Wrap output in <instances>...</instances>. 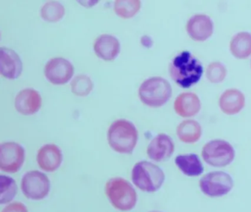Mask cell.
I'll use <instances>...</instances> for the list:
<instances>
[{
	"mask_svg": "<svg viewBox=\"0 0 251 212\" xmlns=\"http://www.w3.org/2000/svg\"><path fill=\"white\" fill-rule=\"evenodd\" d=\"M203 68L201 62L191 54L183 51L173 58L170 65V73L173 80L183 88H189L201 80Z\"/></svg>",
	"mask_w": 251,
	"mask_h": 212,
	"instance_id": "6da1fadb",
	"label": "cell"
},
{
	"mask_svg": "<svg viewBox=\"0 0 251 212\" xmlns=\"http://www.w3.org/2000/svg\"><path fill=\"white\" fill-rule=\"evenodd\" d=\"M138 135L137 129L131 122L118 119L113 122L108 129V144L117 153L130 154L137 144Z\"/></svg>",
	"mask_w": 251,
	"mask_h": 212,
	"instance_id": "7a4b0ae2",
	"label": "cell"
},
{
	"mask_svg": "<svg viewBox=\"0 0 251 212\" xmlns=\"http://www.w3.org/2000/svg\"><path fill=\"white\" fill-rule=\"evenodd\" d=\"M172 93L170 82L161 77L145 80L139 88L141 101L151 107H159L165 104L171 97Z\"/></svg>",
	"mask_w": 251,
	"mask_h": 212,
	"instance_id": "3957f363",
	"label": "cell"
},
{
	"mask_svg": "<svg viewBox=\"0 0 251 212\" xmlns=\"http://www.w3.org/2000/svg\"><path fill=\"white\" fill-rule=\"evenodd\" d=\"M165 175L162 169L151 162L139 161L134 165L132 171L133 184L144 191H158L164 184Z\"/></svg>",
	"mask_w": 251,
	"mask_h": 212,
	"instance_id": "277c9868",
	"label": "cell"
},
{
	"mask_svg": "<svg viewBox=\"0 0 251 212\" xmlns=\"http://www.w3.org/2000/svg\"><path fill=\"white\" fill-rule=\"evenodd\" d=\"M105 193L114 208L130 211L136 206L137 196L131 184L122 178H113L107 182Z\"/></svg>",
	"mask_w": 251,
	"mask_h": 212,
	"instance_id": "5b68a950",
	"label": "cell"
},
{
	"mask_svg": "<svg viewBox=\"0 0 251 212\" xmlns=\"http://www.w3.org/2000/svg\"><path fill=\"white\" fill-rule=\"evenodd\" d=\"M202 157L211 166L224 167L233 161L235 150L233 146L225 140H211L202 147Z\"/></svg>",
	"mask_w": 251,
	"mask_h": 212,
	"instance_id": "8992f818",
	"label": "cell"
},
{
	"mask_svg": "<svg viewBox=\"0 0 251 212\" xmlns=\"http://www.w3.org/2000/svg\"><path fill=\"white\" fill-rule=\"evenodd\" d=\"M233 186V181L229 174L217 171L205 174L200 181V188L205 195L222 197L228 194Z\"/></svg>",
	"mask_w": 251,
	"mask_h": 212,
	"instance_id": "52a82bcc",
	"label": "cell"
},
{
	"mask_svg": "<svg viewBox=\"0 0 251 212\" xmlns=\"http://www.w3.org/2000/svg\"><path fill=\"white\" fill-rule=\"evenodd\" d=\"M50 182L45 174L37 170L27 172L22 180V190L27 198L40 200L49 194Z\"/></svg>",
	"mask_w": 251,
	"mask_h": 212,
	"instance_id": "ba28073f",
	"label": "cell"
},
{
	"mask_svg": "<svg viewBox=\"0 0 251 212\" xmlns=\"http://www.w3.org/2000/svg\"><path fill=\"white\" fill-rule=\"evenodd\" d=\"M25 161V150L14 141L4 142L0 145V169L8 173H16Z\"/></svg>",
	"mask_w": 251,
	"mask_h": 212,
	"instance_id": "9c48e42d",
	"label": "cell"
},
{
	"mask_svg": "<svg viewBox=\"0 0 251 212\" xmlns=\"http://www.w3.org/2000/svg\"><path fill=\"white\" fill-rule=\"evenodd\" d=\"M74 72V66L64 57H53L45 66V77L54 85L67 83L73 78Z\"/></svg>",
	"mask_w": 251,
	"mask_h": 212,
	"instance_id": "30bf717a",
	"label": "cell"
},
{
	"mask_svg": "<svg viewBox=\"0 0 251 212\" xmlns=\"http://www.w3.org/2000/svg\"><path fill=\"white\" fill-rule=\"evenodd\" d=\"M23 65L19 54L8 47L0 50V73L7 79L20 78L23 72Z\"/></svg>",
	"mask_w": 251,
	"mask_h": 212,
	"instance_id": "8fae6325",
	"label": "cell"
},
{
	"mask_svg": "<svg viewBox=\"0 0 251 212\" xmlns=\"http://www.w3.org/2000/svg\"><path fill=\"white\" fill-rule=\"evenodd\" d=\"M186 31L194 41H204L212 35L214 25L207 15L196 14L188 21Z\"/></svg>",
	"mask_w": 251,
	"mask_h": 212,
	"instance_id": "7c38bea8",
	"label": "cell"
},
{
	"mask_svg": "<svg viewBox=\"0 0 251 212\" xmlns=\"http://www.w3.org/2000/svg\"><path fill=\"white\" fill-rule=\"evenodd\" d=\"M42 99L39 91L33 88H25L15 98V107L21 114L29 116L39 111L42 106Z\"/></svg>",
	"mask_w": 251,
	"mask_h": 212,
	"instance_id": "4fadbf2b",
	"label": "cell"
},
{
	"mask_svg": "<svg viewBox=\"0 0 251 212\" xmlns=\"http://www.w3.org/2000/svg\"><path fill=\"white\" fill-rule=\"evenodd\" d=\"M174 150V143L172 138L167 134L160 133L151 141L147 153L150 159L161 162L170 159Z\"/></svg>",
	"mask_w": 251,
	"mask_h": 212,
	"instance_id": "5bb4252c",
	"label": "cell"
},
{
	"mask_svg": "<svg viewBox=\"0 0 251 212\" xmlns=\"http://www.w3.org/2000/svg\"><path fill=\"white\" fill-rule=\"evenodd\" d=\"M94 50L97 56L102 60H114L120 52V41L114 35L102 34L95 40Z\"/></svg>",
	"mask_w": 251,
	"mask_h": 212,
	"instance_id": "9a60e30c",
	"label": "cell"
},
{
	"mask_svg": "<svg viewBox=\"0 0 251 212\" xmlns=\"http://www.w3.org/2000/svg\"><path fill=\"white\" fill-rule=\"evenodd\" d=\"M61 149L55 144H45L38 152L37 162L39 167L46 172H54L62 163Z\"/></svg>",
	"mask_w": 251,
	"mask_h": 212,
	"instance_id": "2e32d148",
	"label": "cell"
},
{
	"mask_svg": "<svg viewBox=\"0 0 251 212\" xmlns=\"http://www.w3.org/2000/svg\"><path fill=\"white\" fill-rule=\"evenodd\" d=\"M219 104L222 111L226 114H236L245 106V97L239 90L230 88L220 96Z\"/></svg>",
	"mask_w": 251,
	"mask_h": 212,
	"instance_id": "e0dca14e",
	"label": "cell"
},
{
	"mask_svg": "<svg viewBox=\"0 0 251 212\" xmlns=\"http://www.w3.org/2000/svg\"><path fill=\"white\" fill-rule=\"evenodd\" d=\"M201 107V100L195 93H182L175 100V110L182 117L195 116L200 111Z\"/></svg>",
	"mask_w": 251,
	"mask_h": 212,
	"instance_id": "ac0fdd59",
	"label": "cell"
},
{
	"mask_svg": "<svg viewBox=\"0 0 251 212\" xmlns=\"http://www.w3.org/2000/svg\"><path fill=\"white\" fill-rule=\"evenodd\" d=\"M176 163L187 176H199L203 172V166L196 154L179 155L176 158Z\"/></svg>",
	"mask_w": 251,
	"mask_h": 212,
	"instance_id": "d6986e66",
	"label": "cell"
},
{
	"mask_svg": "<svg viewBox=\"0 0 251 212\" xmlns=\"http://www.w3.org/2000/svg\"><path fill=\"white\" fill-rule=\"evenodd\" d=\"M177 137L182 142L192 144L198 141L202 134V128L197 121L187 119L179 124L177 128Z\"/></svg>",
	"mask_w": 251,
	"mask_h": 212,
	"instance_id": "ffe728a7",
	"label": "cell"
},
{
	"mask_svg": "<svg viewBox=\"0 0 251 212\" xmlns=\"http://www.w3.org/2000/svg\"><path fill=\"white\" fill-rule=\"evenodd\" d=\"M232 54L239 59H244L251 54V33L240 32L232 38L230 43Z\"/></svg>",
	"mask_w": 251,
	"mask_h": 212,
	"instance_id": "44dd1931",
	"label": "cell"
},
{
	"mask_svg": "<svg viewBox=\"0 0 251 212\" xmlns=\"http://www.w3.org/2000/svg\"><path fill=\"white\" fill-rule=\"evenodd\" d=\"M142 7L139 0H117L114 2V12L122 19L133 17Z\"/></svg>",
	"mask_w": 251,
	"mask_h": 212,
	"instance_id": "7402d4cb",
	"label": "cell"
},
{
	"mask_svg": "<svg viewBox=\"0 0 251 212\" xmlns=\"http://www.w3.org/2000/svg\"><path fill=\"white\" fill-rule=\"evenodd\" d=\"M65 15V8L58 1H49L41 8V16L44 20L50 22H56L61 20Z\"/></svg>",
	"mask_w": 251,
	"mask_h": 212,
	"instance_id": "603a6c76",
	"label": "cell"
},
{
	"mask_svg": "<svg viewBox=\"0 0 251 212\" xmlns=\"http://www.w3.org/2000/svg\"><path fill=\"white\" fill-rule=\"evenodd\" d=\"M0 188H1V194H0L1 204L9 203L17 194V184L15 181L10 177L1 175Z\"/></svg>",
	"mask_w": 251,
	"mask_h": 212,
	"instance_id": "cb8c5ba5",
	"label": "cell"
},
{
	"mask_svg": "<svg viewBox=\"0 0 251 212\" xmlns=\"http://www.w3.org/2000/svg\"><path fill=\"white\" fill-rule=\"evenodd\" d=\"M93 86V82L91 78L85 75H77L71 83L73 94L80 97H86L90 94Z\"/></svg>",
	"mask_w": 251,
	"mask_h": 212,
	"instance_id": "d4e9b609",
	"label": "cell"
},
{
	"mask_svg": "<svg viewBox=\"0 0 251 212\" xmlns=\"http://www.w3.org/2000/svg\"><path fill=\"white\" fill-rule=\"evenodd\" d=\"M227 75V70L223 63L212 62L207 66L205 75L207 79L213 83L222 82Z\"/></svg>",
	"mask_w": 251,
	"mask_h": 212,
	"instance_id": "484cf974",
	"label": "cell"
},
{
	"mask_svg": "<svg viewBox=\"0 0 251 212\" xmlns=\"http://www.w3.org/2000/svg\"><path fill=\"white\" fill-rule=\"evenodd\" d=\"M2 212H28V211L23 203L15 202L6 206Z\"/></svg>",
	"mask_w": 251,
	"mask_h": 212,
	"instance_id": "4316f807",
	"label": "cell"
},
{
	"mask_svg": "<svg viewBox=\"0 0 251 212\" xmlns=\"http://www.w3.org/2000/svg\"><path fill=\"white\" fill-rule=\"evenodd\" d=\"M158 212V211H153V212Z\"/></svg>",
	"mask_w": 251,
	"mask_h": 212,
	"instance_id": "83f0119b",
	"label": "cell"
}]
</instances>
